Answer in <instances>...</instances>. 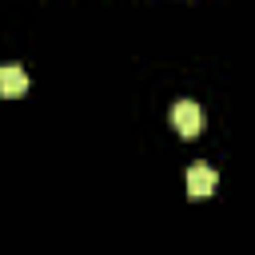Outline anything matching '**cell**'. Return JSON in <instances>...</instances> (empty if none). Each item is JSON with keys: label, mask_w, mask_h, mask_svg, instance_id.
<instances>
[{"label": "cell", "mask_w": 255, "mask_h": 255, "mask_svg": "<svg viewBox=\"0 0 255 255\" xmlns=\"http://www.w3.org/2000/svg\"><path fill=\"white\" fill-rule=\"evenodd\" d=\"M24 92H28V72H24L20 64H4V68H0V96L16 100V96H24Z\"/></svg>", "instance_id": "3957f363"}, {"label": "cell", "mask_w": 255, "mask_h": 255, "mask_svg": "<svg viewBox=\"0 0 255 255\" xmlns=\"http://www.w3.org/2000/svg\"><path fill=\"white\" fill-rule=\"evenodd\" d=\"M171 124H175V131H179L183 139L199 135V131H203V112H199V104H191V100H179V104L171 108Z\"/></svg>", "instance_id": "6da1fadb"}, {"label": "cell", "mask_w": 255, "mask_h": 255, "mask_svg": "<svg viewBox=\"0 0 255 255\" xmlns=\"http://www.w3.org/2000/svg\"><path fill=\"white\" fill-rule=\"evenodd\" d=\"M215 183H219L215 167H207V163L187 167V195H191V199H207V195L215 191Z\"/></svg>", "instance_id": "7a4b0ae2"}]
</instances>
